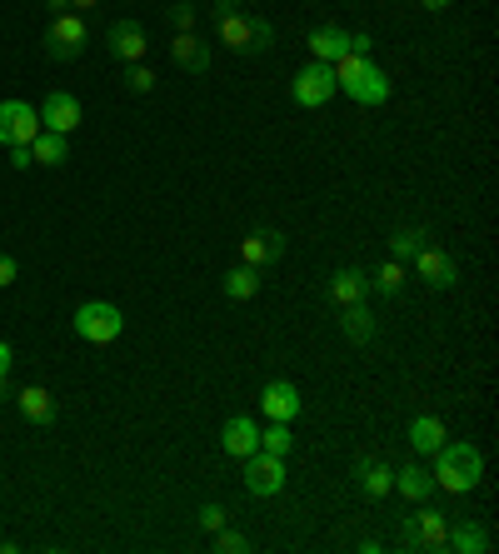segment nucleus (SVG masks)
<instances>
[{
    "instance_id": "1",
    "label": "nucleus",
    "mask_w": 499,
    "mask_h": 554,
    "mask_svg": "<svg viewBox=\"0 0 499 554\" xmlns=\"http://www.w3.org/2000/svg\"><path fill=\"white\" fill-rule=\"evenodd\" d=\"M485 480V455H480V445H470V440H460V445H440L435 450V485H445L450 495H470L475 485Z\"/></svg>"
},
{
    "instance_id": "35",
    "label": "nucleus",
    "mask_w": 499,
    "mask_h": 554,
    "mask_svg": "<svg viewBox=\"0 0 499 554\" xmlns=\"http://www.w3.org/2000/svg\"><path fill=\"white\" fill-rule=\"evenodd\" d=\"M370 50H375V35L355 30V35H350V50H345V55H370Z\"/></svg>"
},
{
    "instance_id": "2",
    "label": "nucleus",
    "mask_w": 499,
    "mask_h": 554,
    "mask_svg": "<svg viewBox=\"0 0 499 554\" xmlns=\"http://www.w3.org/2000/svg\"><path fill=\"white\" fill-rule=\"evenodd\" d=\"M335 85L350 90V100H360V105H385L390 100V75L370 55H340L335 60Z\"/></svg>"
},
{
    "instance_id": "24",
    "label": "nucleus",
    "mask_w": 499,
    "mask_h": 554,
    "mask_svg": "<svg viewBox=\"0 0 499 554\" xmlns=\"http://www.w3.org/2000/svg\"><path fill=\"white\" fill-rule=\"evenodd\" d=\"M30 160H35V165H50V170H55V165H65V160H70V145H65V135H55V130H40V135L30 140Z\"/></svg>"
},
{
    "instance_id": "6",
    "label": "nucleus",
    "mask_w": 499,
    "mask_h": 554,
    "mask_svg": "<svg viewBox=\"0 0 499 554\" xmlns=\"http://www.w3.org/2000/svg\"><path fill=\"white\" fill-rule=\"evenodd\" d=\"M335 90H340V85H335V65H330V60H310V65L295 75V105H300V110L330 105Z\"/></svg>"
},
{
    "instance_id": "38",
    "label": "nucleus",
    "mask_w": 499,
    "mask_h": 554,
    "mask_svg": "<svg viewBox=\"0 0 499 554\" xmlns=\"http://www.w3.org/2000/svg\"><path fill=\"white\" fill-rule=\"evenodd\" d=\"M240 10V0H215V20H225V15H235Z\"/></svg>"
},
{
    "instance_id": "34",
    "label": "nucleus",
    "mask_w": 499,
    "mask_h": 554,
    "mask_svg": "<svg viewBox=\"0 0 499 554\" xmlns=\"http://www.w3.org/2000/svg\"><path fill=\"white\" fill-rule=\"evenodd\" d=\"M15 280H20V265H15V255H5V250H0V290H5V285H15Z\"/></svg>"
},
{
    "instance_id": "22",
    "label": "nucleus",
    "mask_w": 499,
    "mask_h": 554,
    "mask_svg": "<svg viewBox=\"0 0 499 554\" xmlns=\"http://www.w3.org/2000/svg\"><path fill=\"white\" fill-rule=\"evenodd\" d=\"M350 50V30H340V25H320L315 35H310V60H340Z\"/></svg>"
},
{
    "instance_id": "13",
    "label": "nucleus",
    "mask_w": 499,
    "mask_h": 554,
    "mask_svg": "<svg viewBox=\"0 0 499 554\" xmlns=\"http://www.w3.org/2000/svg\"><path fill=\"white\" fill-rule=\"evenodd\" d=\"M105 40H110V55H115V60H125V65H135V60H145V55H150V35H145L135 20H115Z\"/></svg>"
},
{
    "instance_id": "36",
    "label": "nucleus",
    "mask_w": 499,
    "mask_h": 554,
    "mask_svg": "<svg viewBox=\"0 0 499 554\" xmlns=\"http://www.w3.org/2000/svg\"><path fill=\"white\" fill-rule=\"evenodd\" d=\"M10 165H15V170L35 165V160H30V145H10Z\"/></svg>"
},
{
    "instance_id": "32",
    "label": "nucleus",
    "mask_w": 499,
    "mask_h": 554,
    "mask_svg": "<svg viewBox=\"0 0 499 554\" xmlns=\"http://www.w3.org/2000/svg\"><path fill=\"white\" fill-rule=\"evenodd\" d=\"M195 20H200V15H195L190 0H175V5H170V25H175V35H180V30H195Z\"/></svg>"
},
{
    "instance_id": "41",
    "label": "nucleus",
    "mask_w": 499,
    "mask_h": 554,
    "mask_svg": "<svg viewBox=\"0 0 499 554\" xmlns=\"http://www.w3.org/2000/svg\"><path fill=\"white\" fill-rule=\"evenodd\" d=\"M420 5H425V10H445L450 0H420Z\"/></svg>"
},
{
    "instance_id": "26",
    "label": "nucleus",
    "mask_w": 499,
    "mask_h": 554,
    "mask_svg": "<svg viewBox=\"0 0 499 554\" xmlns=\"http://www.w3.org/2000/svg\"><path fill=\"white\" fill-rule=\"evenodd\" d=\"M220 290H225V300H255V295H260V270H255V265H235V270L220 280Z\"/></svg>"
},
{
    "instance_id": "16",
    "label": "nucleus",
    "mask_w": 499,
    "mask_h": 554,
    "mask_svg": "<svg viewBox=\"0 0 499 554\" xmlns=\"http://www.w3.org/2000/svg\"><path fill=\"white\" fill-rule=\"evenodd\" d=\"M220 445H225V455H230V460H245V455H255V450H260V425H255L250 415H235V420H225Z\"/></svg>"
},
{
    "instance_id": "20",
    "label": "nucleus",
    "mask_w": 499,
    "mask_h": 554,
    "mask_svg": "<svg viewBox=\"0 0 499 554\" xmlns=\"http://www.w3.org/2000/svg\"><path fill=\"white\" fill-rule=\"evenodd\" d=\"M445 440H450V435H445V420H440V415H415V420H410V445H415V455H435Z\"/></svg>"
},
{
    "instance_id": "40",
    "label": "nucleus",
    "mask_w": 499,
    "mask_h": 554,
    "mask_svg": "<svg viewBox=\"0 0 499 554\" xmlns=\"http://www.w3.org/2000/svg\"><path fill=\"white\" fill-rule=\"evenodd\" d=\"M95 5H100V0H70V10H80V15H85V10H95Z\"/></svg>"
},
{
    "instance_id": "10",
    "label": "nucleus",
    "mask_w": 499,
    "mask_h": 554,
    "mask_svg": "<svg viewBox=\"0 0 499 554\" xmlns=\"http://www.w3.org/2000/svg\"><path fill=\"white\" fill-rule=\"evenodd\" d=\"M415 275L430 280L435 290H455V285H460V260L445 255L440 245H420V255H415Z\"/></svg>"
},
{
    "instance_id": "11",
    "label": "nucleus",
    "mask_w": 499,
    "mask_h": 554,
    "mask_svg": "<svg viewBox=\"0 0 499 554\" xmlns=\"http://www.w3.org/2000/svg\"><path fill=\"white\" fill-rule=\"evenodd\" d=\"M285 255V235L280 230H265V225H255L245 240H240V265H255V270H265V265H275Z\"/></svg>"
},
{
    "instance_id": "39",
    "label": "nucleus",
    "mask_w": 499,
    "mask_h": 554,
    "mask_svg": "<svg viewBox=\"0 0 499 554\" xmlns=\"http://www.w3.org/2000/svg\"><path fill=\"white\" fill-rule=\"evenodd\" d=\"M45 10H50V15H60V10H70V0H45Z\"/></svg>"
},
{
    "instance_id": "3",
    "label": "nucleus",
    "mask_w": 499,
    "mask_h": 554,
    "mask_svg": "<svg viewBox=\"0 0 499 554\" xmlns=\"http://www.w3.org/2000/svg\"><path fill=\"white\" fill-rule=\"evenodd\" d=\"M220 25V40L230 45V50H240V55H260V50H270L275 45V25L265 20V15H225V20H215Z\"/></svg>"
},
{
    "instance_id": "27",
    "label": "nucleus",
    "mask_w": 499,
    "mask_h": 554,
    "mask_svg": "<svg viewBox=\"0 0 499 554\" xmlns=\"http://www.w3.org/2000/svg\"><path fill=\"white\" fill-rule=\"evenodd\" d=\"M420 245H430V235H425L420 225H405V230H395V235H390V255H395V260H415V255H420Z\"/></svg>"
},
{
    "instance_id": "7",
    "label": "nucleus",
    "mask_w": 499,
    "mask_h": 554,
    "mask_svg": "<svg viewBox=\"0 0 499 554\" xmlns=\"http://www.w3.org/2000/svg\"><path fill=\"white\" fill-rule=\"evenodd\" d=\"M445 535H450V515H440V510H415L410 520H405V535H400V545L405 550H445Z\"/></svg>"
},
{
    "instance_id": "18",
    "label": "nucleus",
    "mask_w": 499,
    "mask_h": 554,
    "mask_svg": "<svg viewBox=\"0 0 499 554\" xmlns=\"http://www.w3.org/2000/svg\"><path fill=\"white\" fill-rule=\"evenodd\" d=\"M355 480H360V490H365L370 500H390V490H395L390 465H380L375 455H360V460H355Z\"/></svg>"
},
{
    "instance_id": "37",
    "label": "nucleus",
    "mask_w": 499,
    "mask_h": 554,
    "mask_svg": "<svg viewBox=\"0 0 499 554\" xmlns=\"http://www.w3.org/2000/svg\"><path fill=\"white\" fill-rule=\"evenodd\" d=\"M10 365H15V360H10V345H5V340H0V385H5V380H10Z\"/></svg>"
},
{
    "instance_id": "14",
    "label": "nucleus",
    "mask_w": 499,
    "mask_h": 554,
    "mask_svg": "<svg viewBox=\"0 0 499 554\" xmlns=\"http://www.w3.org/2000/svg\"><path fill=\"white\" fill-rule=\"evenodd\" d=\"M40 125L55 130V135H70V130L80 125V100H75L70 90H50L45 105H40Z\"/></svg>"
},
{
    "instance_id": "5",
    "label": "nucleus",
    "mask_w": 499,
    "mask_h": 554,
    "mask_svg": "<svg viewBox=\"0 0 499 554\" xmlns=\"http://www.w3.org/2000/svg\"><path fill=\"white\" fill-rule=\"evenodd\" d=\"M75 335L80 340H90V345H110V340H120V330H125V315L115 310V305H105V300H90V305H80L75 310Z\"/></svg>"
},
{
    "instance_id": "15",
    "label": "nucleus",
    "mask_w": 499,
    "mask_h": 554,
    "mask_svg": "<svg viewBox=\"0 0 499 554\" xmlns=\"http://www.w3.org/2000/svg\"><path fill=\"white\" fill-rule=\"evenodd\" d=\"M260 410H265L275 425H290V420L300 415V390H295L290 380H270V385L260 390Z\"/></svg>"
},
{
    "instance_id": "12",
    "label": "nucleus",
    "mask_w": 499,
    "mask_h": 554,
    "mask_svg": "<svg viewBox=\"0 0 499 554\" xmlns=\"http://www.w3.org/2000/svg\"><path fill=\"white\" fill-rule=\"evenodd\" d=\"M15 410H20V420H30L35 430H50V425L60 420V405H55V395H50L45 385H25V390L15 395Z\"/></svg>"
},
{
    "instance_id": "30",
    "label": "nucleus",
    "mask_w": 499,
    "mask_h": 554,
    "mask_svg": "<svg viewBox=\"0 0 499 554\" xmlns=\"http://www.w3.org/2000/svg\"><path fill=\"white\" fill-rule=\"evenodd\" d=\"M125 90H130V95H150V90H155V70H150L145 60L125 65Z\"/></svg>"
},
{
    "instance_id": "28",
    "label": "nucleus",
    "mask_w": 499,
    "mask_h": 554,
    "mask_svg": "<svg viewBox=\"0 0 499 554\" xmlns=\"http://www.w3.org/2000/svg\"><path fill=\"white\" fill-rule=\"evenodd\" d=\"M405 280H410L405 260H385V265L375 270V280H370V285H375L380 295H400V290H405Z\"/></svg>"
},
{
    "instance_id": "23",
    "label": "nucleus",
    "mask_w": 499,
    "mask_h": 554,
    "mask_svg": "<svg viewBox=\"0 0 499 554\" xmlns=\"http://www.w3.org/2000/svg\"><path fill=\"white\" fill-rule=\"evenodd\" d=\"M340 330H345L350 345H370L375 340V315L365 310V300L360 305H340Z\"/></svg>"
},
{
    "instance_id": "17",
    "label": "nucleus",
    "mask_w": 499,
    "mask_h": 554,
    "mask_svg": "<svg viewBox=\"0 0 499 554\" xmlns=\"http://www.w3.org/2000/svg\"><path fill=\"white\" fill-rule=\"evenodd\" d=\"M365 295H370V275L360 265H345V270L330 275V300L335 305H360Z\"/></svg>"
},
{
    "instance_id": "25",
    "label": "nucleus",
    "mask_w": 499,
    "mask_h": 554,
    "mask_svg": "<svg viewBox=\"0 0 499 554\" xmlns=\"http://www.w3.org/2000/svg\"><path fill=\"white\" fill-rule=\"evenodd\" d=\"M395 490H400L405 500L425 505V500H430V490H435V475H430L425 465H405V470L395 475Z\"/></svg>"
},
{
    "instance_id": "8",
    "label": "nucleus",
    "mask_w": 499,
    "mask_h": 554,
    "mask_svg": "<svg viewBox=\"0 0 499 554\" xmlns=\"http://www.w3.org/2000/svg\"><path fill=\"white\" fill-rule=\"evenodd\" d=\"M40 135V110L25 100H0V145H30Z\"/></svg>"
},
{
    "instance_id": "31",
    "label": "nucleus",
    "mask_w": 499,
    "mask_h": 554,
    "mask_svg": "<svg viewBox=\"0 0 499 554\" xmlns=\"http://www.w3.org/2000/svg\"><path fill=\"white\" fill-rule=\"evenodd\" d=\"M215 550H220V554H245V550H250V540H245L240 530H230V525H225V530H215Z\"/></svg>"
},
{
    "instance_id": "29",
    "label": "nucleus",
    "mask_w": 499,
    "mask_h": 554,
    "mask_svg": "<svg viewBox=\"0 0 499 554\" xmlns=\"http://www.w3.org/2000/svg\"><path fill=\"white\" fill-rule=\"evenodd\" d=\"M260 450H265V455H275V460H285V455L295 450V435H290L285 425H275V420H270V430H260Z\"/></svg>"
},
{
    "instance_id": "4",
    "label": "nucleus",
    "mask_w": 499,
    "mask_h": 554,
    "mask_svg": "<svg viewBox=\"0 0 499 554\" xmlns=\"http://www.w3.org/2000/svg\"><path fill=\"white\" fill-rule=\"evenodd\" d=\"M85 45H90L85 15H80V10H60V15L50 20V30H45V55H50V60H75V55H85Z\"/></svg>"
},
{
    "instance_id": "19",
    "label": "nucleus",
    "mask_w": 499,
    "mask_h": 554,
    "mask_svg": "<svg viewBox=\"0 0 499 554\" xmlns=\"http://www.w3.org/2000/svg\"><path fill=\"white\" fill-rule=\"evenodd\" d=\"M170 55H175V65L190 70V75H205V70H210V50H205V40H195V30H180V35L170 40Z\"/></svg>"
},
{
    "instance_id": "21",
    "label": "nucleus",
    "mask_w": 499,
    "mask_h": 554,
    "mask_svg": "<svg viewBox=\"0 0 499 554\" xmlns=\"http://www.w3.org/2000/svg\"><path fill=\"white\" fill-rule=\"evenodd\" d=\"M445 550H455V554H485V550H490V530H485V525H475V520H460V525H450Z\"/></svg>"
},
{
    "instance_id": "33",
    "label": "nucleus",
    "mask_w": 499,
    "mask_h": 554,
    "mask_svg": "<svg viewBox=\"0 0 499 554\" xmlns=\"http://www.w3.org/2000/svg\"><path fill=\"white\" fill-rule=\"evenodd\" d=\"M225 525H230L225 505H215V500H210V505H200V530H210V535H215V530H225Z\"/></svg>"
},
{
    "instance_id": "9",
    "label": "nucleus",
    "mask_w": 499,
    "mask_h": 554,
    "mask_svg": "<svg viewBox=\"0 0 499 554\" xmlns=\"http://www.w3.org/2000/svg\"><path fill=\"white\" fill-rule=\"evenodd\" d=\"M245 490L260 495V500L280 495V490H285V465H280L275 455H265V450L245 455Z\"/></svg>"
}]
</instances>
